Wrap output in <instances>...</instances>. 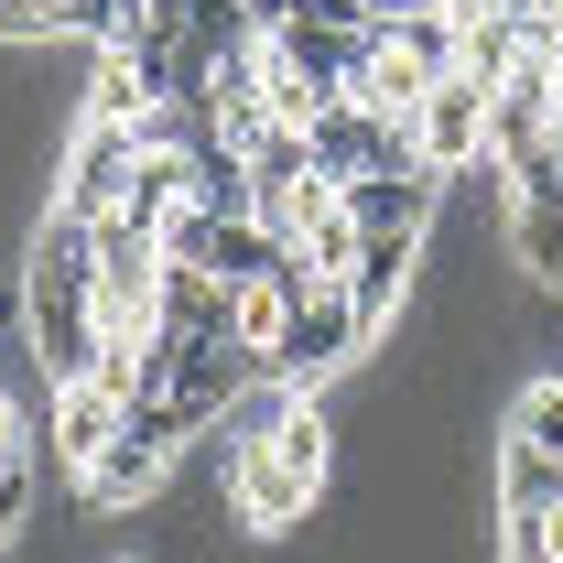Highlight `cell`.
I'll return each mask as SVG.
<instances>
[{
	"instance_id": "obj_14",
	"label": "cell",
	"mask_w": 563,
	"mask_h": 563,
	"mask_svg": "<svg viewBox=\"0 0 563 563\" xmlns=\"http://www.w3.org/2000/svg\"><path fill=\"white\" fill-rule=\"evenodd\" d=\"M33 455V422H22V401H11V379H0V466H22Z\"/></svg>"
},
{
	"instance_id": "obj_7",
	"label": "cell",
	"mask_w": 563,
	"mask_h": 563,
	"mask_svg": "<svg viewBox=\"0 0 563 563\" xmlns=\"http://www.w3.org/2000/svg\"><path fill=\"white\" fill-rule=\"evenodd\" d=\"M553 509H563V466L498 433V520H509V531H531V520H553Z\"/></svg>"
},
{
	"instance_id": "obj_9",
	"label": "cell",
	"mask_w": 563,
	"mask_h": 563,
	"mask_svg": "<svg viewBox=\"0 0 563 563\" xmlns=\"http://www.w3.org/2000/svg\"><path fill=\"white\" fill-rule=\"evenodd\" d=\"M228 141H239V163H250V185H261V196H272V185H303V174H314V141L292 131V120H272V109H261L250 131H228Z\"/></svg>"
},
{
	"instance_id": "obj_11",
	"label": "cell",
	"mask_w": 563,
	"mask_h": 563,
	"mask_svg": "<svg viewBox=\"0 0 563 563\" xmlns=\"http://www.w3.org/2000/svg\"><path fill=\"white\" fill-rule=\"evenodd\" d=\"M455 66L477 76V87H498V76L520 66V22H509V11H466V55H455Z\"/></svg>"
},
{
	"instance_id": "obj_3",
	"label": "cell",
	"mask_w": 563,
	"mask_h": 563,
	"mask_svg": "<svg viewBox=\"0 0 563 563\" xmlns=\"http://www.w3.org/2000/svg\"><path fill=\"white\" fill-rule=\"evenodd\" d=\"M412 152H422V174H433V185H455V174H488V87H477L466 66L422 87V109H412Z\"/></svg>"
},
{
	"instance_id": "obj_12",
	"label": "cell",
	"mask_w": 563,
	"mask_h": 563,
	"mask_svg": "<svg viewBox=\"0 0 563 563\" xmlns=\"http://www.w3.org/2000/svg\"><path fill=\"white\" fill-rule=\"evenodd\" d=\"M131 0H55V44H109Z\"/></svg>"
},
{
	"instance_id": "obj_15",
	"label": "cell",
	"mask_w": 563,
	"mask_h": 563,
	"mask_svg": "<svg viewBox=\"0 0 563 563\" xmlns=\"http://www.w3.org/2000/svg\"><path fill=\"white\" fill-rule=\"evenodd\" d=\"M488 11H509V22H520V33H542V22H553L563 0H488Z\"/></svg>"
},
{
	"instance_id": "obj_5",
	"label": "cell",
	"mask_w": 563,
	"mask_h": 563,
	"mask_svg": "<svg viewBox=\"0 0 563 563\" xmlns=\"http://www.w3.org/2000/svg\"><path fill=\"white\" fill-rule=\"evenodd\" d=\"M120 390H98V379H66V390H44V444H55V466H66V488H76V466H98V444L120 433Z\"/></svg>"
},
{
	"instance_id": "obj_6",
	"label": "cell",
	"mask_w": 563,
	"mask_h": 563,
	"mask_svg": "<svg viewBox=\"0 0 563 563\" xmlns=\"http://www.w3.org/2000/svg\"><path fill=\"white\" fill-rule=\"evenodd\" d=\"M422 87H433V76H422L412 55H401V44L379 33V11H368V55H357L347 98H357V109H379V120H412V109H422Z\"/></svg>"
},
{
	"instance_id": "obj_4",
	"label": "cell",
	"mask_w": 563,
	"mask_h": 563,
	"mask_svg": "<svg viewBox=\"0 0 563 563\" xmlns=\"http://www.w3.org/2000/svg\"><path fill=\"white\" fill-rule=\"evenodd\" d=\"M250 390H261V347H239V336H185V347H174V390H163V401L185 412V433H217Z\"/></svg>"
},
{
	"instance_id": "obj_10",
	"label": "cell",
	"mask_w": 563,
	"mask_h": 563,
	"mask_svg": "<svg viewBox=\"0 0 563 563\" xmlns=\"http://www.w3.org/2000/svg\"><path fill=\"white\" fill-rule=\"evenodd\" d=\"M509 444H531V455H553V466H563V368L520 379V401H509Z\"/></svg>"
},
{
	"instance_id": "obj_13",
	"label": "cell",
	"mask_w": 563,
	"mask_h": 563,
	"mask_svg": "<svg viewBox=\"0 0 563 563\" xmlns=\"http://www.w3.org/2000/svg\"><path fill=\"white\" fill-rule=\"evenodd\" d=\"M0 44H55V0H0Z\"/></svg>"
},
{
	"instance_id": "obj_16",
	"label": "cell",
	"mask_w": 563,
	"mask_h": 563,
	"mask_svg": "<svg viewBox=\"0 0 563 563\" xmlns=\"http://www.w3.org/2000/svg\"><path fill=\"white\" fill-rule=\"evenodd\" d=\"M433 11H455V22H466V11H488V0H433Z\"/></svg>"
},
{
	"instance_id": "obj_8",
	"label": "cell",
	"mask_w": 563,
	"mask_h": 563,
	"mask_svg": "<svg viewBox=\"0 0 563 563\" xmlns=\"http://www.w3.org/2000/svg\"><path fill=\"white\" fill-rule=\"evenodd\" d=\"M509 261L520 282L563 292V196H509Z\"/></svg>"
},
{
	"instance_id": "obj_2",
	"label": "cell",
	"mask_w": 563,
	"mask_h": 563,
	"mask_svg": "<svg viewBox=\"0 0 563 563\" xmlns=\"http://www.w3.org/2000/svg\"><path fill=\"white\" fill-rule=\"evenodd\" d=\"M185 444H196V433H185V412H174V401H131V412H120V433L98 444V466H76V509H98V520L152 509Z\"/></svg>"
},
{
	"instance_id": "obj_1",
	"label": "cell",
	"mask_w": 563,
	"mask_h": 563,
	"mask_svg": "<svg viewBox=\"0 0 563 563\" xmlns=\"http://www.w3.org/2000/svg\"><path fill=\"white\" fill-rule=\"evenodd\" d=\"M22 357H33V379L44 390H66V379H98V272H87V217L44 207L33 217V250H22Z\"/></svg>"
}]
</instances>
